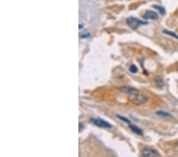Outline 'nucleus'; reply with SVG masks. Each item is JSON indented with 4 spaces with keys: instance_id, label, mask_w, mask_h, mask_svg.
I'll list each match as a JSON object with an SVG mask.
<instances>
[{
    "instance_id": "nucleus-13",
    "label": "nucleus",
    "mask_w": 178,
    "mask_h": 157,
    "mask_svg": "<svg viewBox=\"0 0 178 157\" xmlns=\"http://www.w3.org/2000/svg\"><path fill=\"white\" fill-rule=\"evenodd\" d=\"M117 118L120 119V120H121V121H124V122H126V123H127V124H131V121H130L127 118H126L125 117H123V116H120V115H117Z\"/></svg>"
},
{
    "instance_id": "nucleus-12",
    "label": "nucleus",
    "mask_w": 178,
    "mask_h": 157,
    "mask_svg": "<svg viewBox=\"0 0 178 157\" xmlns=\"http://www.w3.org/2000/svg\"><path fill=\"white\" fill-rule=\"evenodd\" d=\"M129 70L132 73H136L137 72H138V67H137L135 64H132V65L130 66Z\"/></svg>"
},
{
    "instance_id": "nucleus-10",
    "label": "nucleus",
    "mask_w": 178,
    "mask_h": 157,
    "mask_svg": "<svg viewBox=\"0 0 178 157\" xmlns=\"http://www.w3.org/2000/svg\"><path fill=\"white\" fill-rule=\"evenodd\" d=\"M163 33L167 34V35H169L170 37H173V38H176V39L178 40V35H177V34H176L175 33L172 32V31H169V30H163Z\"/></svg>"
},
{
    "instance_id": "nucleus-11",
    "label": "nucleus",
    "mask_w": 178,
    "mask_h": 157,
    "mask_svg": "<svg viewBox=\"0 0 178 157\" xmlns=\"http://www.w3.org/2000/svg\"><path fill=\"white\" fill-rule=\"evenodd\" d=\"M155 83L158 87H163L164 86V81L161 77H156L155 78Z\"/></svg>"
},
{
    "instance_id": "nucleus-2",
    "label": "nucleus",
    "mask_w": 178,
    "mask_h": 157,
    "mask_svg": "<svg viewBox=\"0 0 178 157\" xmlns=\"http://www.w3.org/2000/svg\"><path fill=\"white\" fill-rule=\"evenodd\" d=\"M132 100L133 103L135 105H142L146 103L148 101V97L145 96L144 94H139V92L136 93L133 95H132Z\"/></svg>"
},
{
    "instance_id": "nucleus-8",
    "label": "nucleus",
    "mask_w": 178,
    "mask_h": 157,
    "mask_svg": "<svg viewBox=\"0 0 178 157\" xmlns=\"http://www.w3.org/2000/svg\"><path fill=\"white\" fill-rule=\"evenodd\" d=\"M156 113L158 116H160V117H163V118H171L172 117V114H170L169 113H167V112L163 111V110L157 111Z\"/></svg>"
},
{
    "instance_id": "nucleus-15",
    "label": "nucleus",
    "mask_w": 178,
    "mask_h": 157,
    "mask_svg": "<svg viewBox=\"0 0 178 157\" xmlns=\"http://www.w3.org/2000/svg\"><path fill=\"white\" fill-rule=\"evenodd\" d=\"M79 29H80V30L83 29V25H79Z\"/></svg>"
},
{
    "instance_id": "nucleus-3",
    "label": "nucleus",
    "mask_w": 178,
    "mask_h": 157,
    "mask_svg": "<svg viewBox=\"0 0 178 157\" xmlns=\"http://www.w3.org/2000/svg\"><path fill=\"white\" fill-rule=\"evenodd\" d=\"M91 121L93 123L97 125L100 128H105V129H109V128H112V125L109 124L108 121H105V120H102L100 118H92Z\"/></svg>"
},
{
    "instance_id": "nucleus-4",
    "label": "nucleus",
    "mask_w": 178,
    "mask_h": 157,
    "mask_svg": "<svg viewBox=\"0 0 178 157\" xmlns=\"http://www.w3.org/2000/svg\"><path fill=\"white\" fill-rule=\"evenodd\" d=\"M142 157H157L158 152L156 150L150 148H144L142 150Z\"/></svg>"
},
{
    "instance_id": "nucleus-5",
    "label": "nucleus",
    "mask_w": 178,
    "mask_h": 157,
    "mask_svg": "<svg viewBox=\"0 0 178 157\" xmlns=\"http://www.w3.org/2000/svg\"><path fill=\"white\" fill-rule=\"evenodd\" d=\"M143 18L148 20V19H152V20H155L158 18V15L157 13L154 11L152 10H147L144 15H143Z\"/></svg>"
},
{
    "instance_id": "nucleus-7",
    "label": "nucleus",
    "mask_w": 178,
    "mask_h": 157,
    "mask_svg": "<svg viewBox=\"0 0 178 157\" xmlns=\"http://www.w3.org/2000/svg\"><path fill=\"white\" fill-rule=\"evenodd\" d=\"M129 126H130V129H131L135 133L138 134V135H142V134H143L142 131L141 130V129L139 128L138 126H136V125H131V124H130Z\"/></svg>"
},
{
    "instance_id": "nucleus-6",
    "label": "nucleus",
    "mask_w": 178,
    "mask_h": 157,
    "mask_svg": "<svg viewBox=\"0 0 178 157\" xmlns=\"http://www.w3.org/2000/svg\"><path fill=\"white\" fill-rule=\"evenodd\" d=\"M120 91L122 92V93H125V94H128L130 95H133L136 93H138L139 91L134 89V88H132V87H122L120 89Z\"/></svg>"
},
{
    "instance_id": "nucleus-9",
    "label": "nucleus",
    "mask_w": 178,
    "mask_h": 157,
    "mask_svg": "<svg viewBox=\"0 0 178 157\" xmlns=\"http://www.w3.org/2000/svg\"><path fill=\"white\" fill-rule=\"evenodd\" d=\"M153 7H154V9H156V10H158L161 15H165V13H166V9L164 8V7H162V6H158V5H154V6H153Z\"/></svg>"
},
{
    "instance_id": "nucleus-1",
    "label": "nucleus",
    "mask_w": 178,
    "mask_h": 157,
    "mask_svg": "<svg viewBox=\"0 0 178 157\" xmlns=\"http://www.w3.org/2000/svg\"><path fill=\"white\" fill-rule=\"evenodd\" d=\"M127 25L130 26V28H132V30H137L139 28V26L141 25H146L147 24V22H142L141 20L136 18H133V17H130L128 18L127 20Z\"/></svg>"
},
{
    "instance_id": "nucleus-14",
    "label": "nucleus",
    "mask_w": 178,
    "mask_h": 157,
    "mask_svg": "<svg viewBox=\"0 0 178 157\" xmlns=\"http://www.w3.org/2000/svg\"><path fill=\"white\" fill-rule=\"evenodd\" d=\"M90 33H83V35H82L81 36V38H86V37H90Z\"/></svg>"
}]
</instances>
